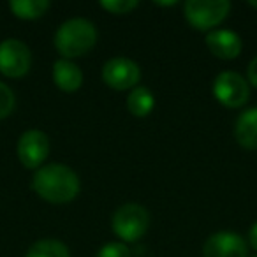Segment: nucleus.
<instances>
[{"label":"nucleus","instance_id":"9d476101","mask_svg":"<svg viewBox=\"0 0 257 257\" xmlns=\"http://www.w3.org/2000/svg\"><path fill=\"white\" fill-rule=\"evenodd\" d=\"M206 44L218 58H234L241 51V37L232 30H211L206 34Z\"/></svg>","mask_w":257,"mask_h":257},{"label":"nucleus","instance_id":"a211bd4d","mask_svg":"<svg viewBox=\"0 0 257 257\" xmlns=\"http://www.w3.org/2000/svg\"><path fill=\"white\" fill-rule=\"evenodd\" d=\"M97 257H131V250L123 243H107L97 252Z\"/></svg>","mask_w":257,"mask_h":257},{"label":"nucleus","instance_id":"f8f14e48","mask_svg":"<svg viewBox=\"0 0 257 257\" xmlns=\"http://www.w3.org/2000/svg\"><path fill=\"white\" fill-rule=\"evenodd\" d=\"M236 140L248 150L257 148V107H248L238 116L234 125Z\"/></svg>","mask_w":257,"mask_h":257},{"label":"nucleus","instance_id":"dca6fc26","mask_svg":"<svg viewBox=\"0 0 257 257\" xmlns=\"http://www.w3.org/2000/svg\"><path fill=\"white\" fill-rule=\"evenodd\" d=\"M100 6L114 15H125L138 8V0H102Z\"/></svg>","mask_w":257,"mask_h":257},{"label":"nucleus","instance_id":"ddd939ff","mask_svg":"<svg viewBox=\"0 0 257 257\" xmlns=\"http://www.w3.org/2000/svg\"><path fill=\"white\" fill-rule=\"evenodd\" d=\"M154 93L147 86H136L127 97V107L134 116H147L154 109Z\"/></svg>","mask_w":257,"mask_h":257},{"label":"nucleus","instance_id":"412c9836","mask_svg":"<svg viewBox=\"0 0 257 257\" xmlns=\"http://www.w3.org/2000/svg\"><path fill=\"white\" fill-rule=\"evenodd\" d=\"M248 4L252 6V8H255V9H257V0H250Z\"/></svg>","mask_w":257,"mask_h":257},{"label":"nucleus","instance_id":"4468645a","mask_svg":"<svg viewBox=\"0 0 257 257\" xmlns=\"http://www.w3.org/2000/svg\"><path fill=\"white\" fill-rule=\"evenodd\" d=\"M11 11L25 20H34L43 16L50 9L48 0H11Z\"/></svg>","mask_w":257,"mask_h":257},{"label":"nucleus","instance_id":"f3484780","mask_svg":"<svg viewBox=\"0 0 257 257\" xmlns=\"http://www.w3.org/2000/svg\"><path fill=\"white\" fill-rule=\"evenodd\" d=\"M15 107V93L8 85L0 81V118H6Z\"/></svg>","mask_w":257,"mask_h":257},{"label":"nucleus","instance_id":"aec40b11","mask_svg":"<svg viewBox=\"0 0 257 257\" xmlns=\"http://www.w3.org/2000/svg\"><path fill=\"white\" fill-rule=\"evenodd\" d=\"M248 239H250V245L257 250V222L250 227V232H248Z\"/></svg>","mask_w":257,"mask_h":257},{"label":"nucleus","instance_id":"2eb2a0df","mask_svg":"<svg viewBox=\"0 0 257 257\" xmlns=\"http://www.w3.org/2000/svg\"><path fill=\"white\" fill-rule=\"evenodd\" d=\"M25 257H71L69 248L58 239H39L29 248Z\"/></svg>","mask_w":257,"mask_h":257},{"label":"nucleus","instance_id":"1a4fd4ad","mask_svg":"<svg viewBox=\"0 0 257 257\" xmlns=\"http://www.w3.org/2000/svg\"><path fill=\"white\" fill-rule=\"evenodd\" d=\"M245 239L236 232H215L206 239L203 248L204 257H246Z\"/></svg>","mask_w":257,"mask_h":257},{"label":"nucleus","instance_id":"7ed1b4c3","mask_svg":"<svg viewBox=\"0 0 257 257\" xmlns=\"http://www.w3.org/2000/svg\"><path fill=\"white\" fill-rule=\"evenodd\" d=\"M148 224H150V217L141 204H123L113 215V231L127 241L140 239L147 232Z\"/></svg>","mask_w":257,"mask_h":257},{"label":"nucleus","instance_id":"4be33fe9","mask_svg":"<svg viewBox=\"0 0 257 257\" xmlns=\"http://www.w3.org/2000/svg\"><path fill=\"white\" fill-rule=\"evenodd\" d=\"M255 257H257V255H255Z\"/></svg>","mask_w":257,"mask_h":257},{"label":"nucleus","instance_id":"f03ea898","mask_svg":"<svg viewBox=\"0 0 257 257\" xmlns=\"http://www.w3.org/2000/svg\"><path fill=\"white\" fill-rule=\"evenodd\" d=\"M97 30L92 22L85 18H72L64 22L55 34V46L64 57H81L93 48Z\"/></svg>","mask_w":257,"mask_h":257},{"label":"nucleus","instance_id":"6e6552de","mask_svg":"<svg viewBox=\"0 0 257 257\" xmlns=\"http://www.w3.org/2000/svg\"><path fill=\"white\" fill-rule=\"evenodd\" d=\"M50 141L41 131H27L18 141V157L25 168H39L48 157Z\"/></svg>","mask_w":257,"mask_h":257},{"label":"nucleus","instance_id":"20e7f679","mask_svg":"<svg viewBox=\"0 0 257 257\" xmlns=\"http://www.w3.org/2000/svg\"><path fill=\"white\" fill-rule=\"evenodd\" d=\"M229 9V0H189L183 11L190 25L199 30H206L224 22Z\"/></svg>","mask_w":257,"mask_h":257},{"label":"nucleus","instance_id":"0eeeda50","mask_svg":"<svg viewBox=\"0 0 257 257\" xmlns=\"http://www.w3.org/2000/svg\"><path fill=\"white\" fill-rule=\"evenodd\" d=\"M141 78V69L131 58L114 57L107 60L102 67V79L107 86L114 90H127L138 85Z\"/></svg>","mask_w":257,"mask_h":257},{"label":"nucleus","instance_id":"39448f33","mask_svg":"<svg viewBox=\"0 0 257 257\" xmlns=\"http://www.w3.org/2000/svg\"><path fill=\"white\" fill-rule=\"evenodd\" d=\"M213 93L224 106L238 107L248 100L250 86L241 74L234 71H224L215 78Z\"/></svg>","mask_w":257,"mask_h":257},{"label":"nucleus","instance_id":"f257e3e1","mask_svg":"<svg viewBox=\"0 0 257 257\" xmlns=\"http://www.w3.org/2000/svg\"><path fill=\"white\" fill-rule=\"evenodd\" d=\"M32 187L50 203H69L79 192V178L69 166L48 164L36 171Z\"/></svg>","mask_w":257,"mask_h":257},{"label":"nucleus","instance_id":"423d86ee","mask_svg":"<svg viewBox=\"0 0 257 257\" xmlns=\"http://www.w3.org/2000/svg\"><path fill=\"white\" fill-rule=\"evenodd\" d=\"M32 64L29 46L20 39H6L0 43V72L9 78L27 74Z\"/></svg>","mask_w":257,"mask_h":257},{"label":"nucleus","instance_id":"9b49d317","mask_svg":"<svg viewBox=\"0 0 257 257\" xmlns=\"http://www.w3.org/2000/svg\"><path fill=\"white\" fill-rule=\"evenodd\" d=\"M53 79L55 85L64 92H74L81 86L83 72L72 60L60 58L53 64Z\"/></svg>","mask_w":257,"mask_h":257},{"label":"nucleus","instance_id":"6ab92c4d","mask_svg":"<svg viewBox=\"0 0 257 257\" xmlns=\"http://www.w3.org/2000/svg\"><path fill=\"white\" fill-rule=\"evenodd\" d=\"M246 72H248L250 83L257 86V57L252 58V62L248 64V69H246Z\"/></svg>","mask_w":257,"mask_h":257}]
</instances>
